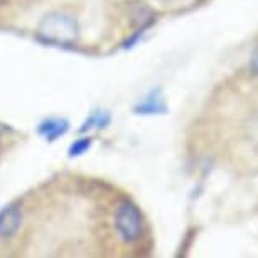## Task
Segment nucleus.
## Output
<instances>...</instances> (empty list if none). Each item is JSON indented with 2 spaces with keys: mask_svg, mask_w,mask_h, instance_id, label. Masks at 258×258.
<instances>
[{
  "mask_svg": "<svg viewBox=\"0 0 258 258\" xmlns=\"http://www.w3.org/2000/svg\"><path fill=\"white\" fill-rule=\"evenodd\" d=\"M78 22L71 16L54 12L42 19L39 26V34L46 41L56 42V44H73L78 39Z\"/></svg>",
  "mask_w": 258,
  "mask_h": 258,
  "instance_id": "obj_1",
  "label": "nucleus"
},
{
  "mask_svg": "<svg viewBox=\"0 0 258 258\" xmlns=\"http://www.w3.org/2000/svg\"><path fill=\"white\" fill-rule=\"evenodd\" d=\"M115 226L120 238L126 243H134L142 236L144 220L139 208L130 201L120 203L115 213Z\"/></svg>",
  "mask_w": 258,
  "mask_h": 258,
  "instance_id": "obj_2",
  "label": "nucleus"
},
{
  "mask_svg": "<svg viewBox=\"0 0 258 258\" xmlns=\"http://www.w3.org/2000/svg\"><path fill=\"white\" fill-rule=\"evenodd\" d=\"M135 113L137 115H164L167 113V105H165L162 90L154 88L149 91V95L135 105Z\"/></svg>",
  "mask_w": 258,
  "mask_h": 258,
  "instance_id": "obj_3",
  "label": "nucleus"
},
{
  "mask_svg": "<svg viewBox=\"0 0 258 258\" xmlns=\"http://www.w3.org/2000/svg\"><path fill=\"white\" fill-rule=\"evenodd\" d=\"M22 221V211L17 204L4 208L0 211V238L14 236Z\"/></svg>",
  "mask_w": 258,
  "mask_h": 258,
  "instance_id": "obj_4",
  "label": "nucleus"
},
{
  "mask_svg": "<svg viewBox=\"0 0 258 258\" xmlns=\"http://www.w3.org/2000/svg\"><path fill=\"white\" fill-rule=\"evenodd\" d=\"M68 128H70V123L64 118H47L39 125V134L44 137L47 142H54L59 137H62Z\"/></svg>",
  "mask_w": 258,
  "mask_h": 258,
  "instance_id": "obj_5",
  "label": "nucleus"
},
{
  "mask_svg": "<svg viewBox=\"0 0 258 258\" xmlns=\"http://www.w3.org/2000/svg\"><path fill=\"white\" fill-rule=\"evenodd\" d=\"M111 120V116L108 111L105 110H96L93 111L88 118H86L85 123L81 125V132H88V130H93V128H105V126H108Z\"/></svg>",
  "mask_w": 258,
  "mask_h": 258,
  "instance_id": "obj_6",
  "label": "nucleus"
},
{
  "mask_svg": "<svg viewBox=\"0 0 258 258\" xmlns=\"http://www.w3.org/2000/svg\"><path fill=\"white\" fill-rule=\"evenodd\" d=\"M90 145H91V140L90 139H80V140H76V142L70 147V155H71V157H78V155L85 154L86 150L90 149Z\"/></svg>",
  "mask_w": 258,
  "mask_h": 258,
  "instance_id": "obj_7",
  "label": "nucleus"
},
{
  "mask_svg": "<svg viewBox=\"0 0 258 258\" xmlns=\"http://www.w3.org/2000/svg\"><path fill=\"white\" fill-rule=\"evenodd\" d=\"M250 71H251V75L258 76V51L251 56V59H250Z\"/></svg>",
  "mask_w": 258,
  "mask_h": 258,
  "instance_id": "obj_8",
  "label": "nucleus"
},
{
  "mask_svg": "<svg viewBox=\"0 0 258 258\" xmlns=\"http://www.w3.org/2000/svg\"><path fill=\"white\" fill-rule=\"evenodd\" d=\"M4 132H6V125H2V123H0V135H2Z\"/></svg>",
  "mask_w": 258,
  "mask_h": 258,
  "instance_id": "obj_9",
  "label": "nucleus"
},
{
  "mask_svg": "<svg viewBox=\"0 0 258 258\" xmlns=\"http://www.w3.org/2000/svg\"><path fill=\"white\" fill-rule=\"evenodd\" d=\"M164 4H172V2H179V0H162Z\"/></svg>",
  "mask_w": 258,
  "mask_h": 258,
  "instance_id": "obj_10",
  "label": "nucleus"
}]
</instances>
